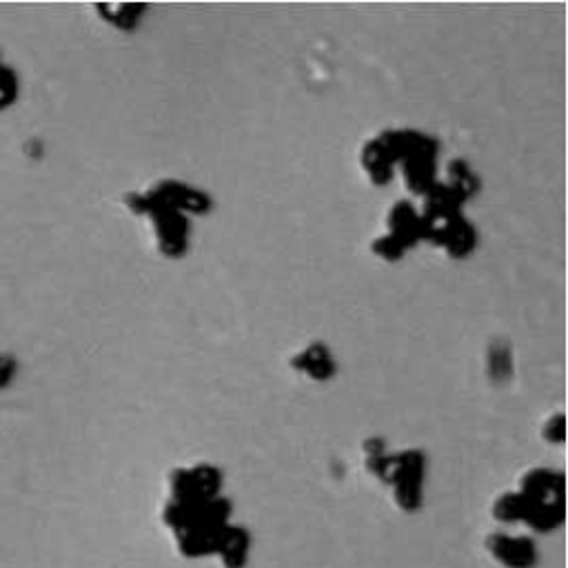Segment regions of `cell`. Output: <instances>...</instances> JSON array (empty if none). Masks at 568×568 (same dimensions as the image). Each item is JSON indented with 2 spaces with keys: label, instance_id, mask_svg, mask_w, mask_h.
Here are the masks:
<instances>
[{
  "label": "cell",
  "instance_id": "obj_1",
  "mask_svg": "<svg viewBox=\"0 0 568 568\" xmlns=\"http://www.w3.org/2000/svg\"><path fill=\"white\" fill-rule=\"evenodd\" d=\"M486 546L490 555L508 568H528L535 564V546L524 537L493 535Z\"/></svg>",
  "mask_w": 568,
  "mask_h": 568
}]
</instances>
